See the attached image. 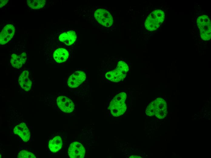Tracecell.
I'll use <instances>...</instances> for the list:
<instances>
[{"instance_id":"cell-14","label":"cell","mask_w":211,"mask_h":158,"mask_svg":"<svg viewBox=\"0 0 211 158\" xmlns=\"http://www.w3.org/2000/svg\"><path fill=\"white\" fill-rule=\"evenodd\" d=\"M62 139L59 136L55 137L49 141V147L52 152L55 153L58 151L62 148Z\"/></svg>"},{"instance_id":"cell-9","label":"cell","mask_w":211,"mask_h":158,"mask_svg":"<svg viewBox=\"0 0 211 158\" xmlns=\"http://www.w3.org/2000/svg\"><path fill=\"white\" fill-rule=\"evenodd\" d=\"M15 33L14 26L10 24L5 26L0 33V43L5 45L13 37Z\"/></svg>"},{"instance_id":"cell-8","label":"cell","mask_w":211,"mask_h":158,"mask_svg":"<svg viewBox=\"0 0 211 158\" xmlns=\"http://www.w3.org/2000/svg\"><path fill=\"white\" fill-rule=\"evenodd\" d=\"M57 103L59 108L64 112H71L74 109L75 105L73 102L65 96H59L57 99Z\"/></svg>"},{"instance_id":"cell-3","label":"cell","mask_w":211,"mask_h":158,"mask_svg":"<svg viewBox=\"0 0 211 158\" xmlns=\"http://www.w3.org/2000/svg\"><path fill=\"white\" fill-rule=\"evenodd\" d=\"M197 24L201 38L205 40H209L211 38V22L208 17L206 15L199 17Z\"/></svg>"},{"instance_id":"cell-10","label":"cell","mask_w":211,"mask_h":158,"mask_svg":"<svg viewBox=\"0 0 211 158\" xmlns=\"http://www.w3.org/2000/svg\"><path fill=\"white\" fill-rule=\"evenodd\" d=\"M15 134L20 136L24 142L28 141L30 138V133L25 124L24 122L16 126L14 129Z\"/></svg>"},{"instance_id":"cell-19","label":"cell","mask_w":211,"mask_h":158,"mask_svg":"<svg viewBox=\"0 0 211 158\" xmlns=\"http://www.w3.org/2000/svg\"><path fill=\"white\" fill-rule=\"evenodd\" d=\"M129 158H141V157L137 155H132L130 156Z\"/></svg>"},{"instance_id":"cell-5","label":"cell","mask_w":211,"mask_h":158,"mask_svg":"<svg viewBox=\"0 0 211 158\" xmlns=\"http://www.w3.org/2000/svg\"><path fill=\"white\" fill-rule=\"evenodd\" d=\"M77 37L76 31L75 29H71L61 33L58 37V40L65 45L70 46L76 42Z\"/></svg>"},{"instance_id":"cell-15","label":"cell","mask_w":211,"mask_h":158,"mask_svg":"<svg viewBox=\"0 0 211 158\" xmlns=\"http://www.w3.org/2000/svg\"><path fill=\"white\" fill-rule=\"evenodd\" d=\"M46 1L45 0H28L27 3L31 8L33 9H38L42 8L45 5Z\"/></svg>"},{"instance_id":"cell-11","label":"cell","mask_w":211,"mask_h":158,"mask_svg":"<svg viewBox=\"0 0 211 158\" xmlns=\"http://www.w3.org/2000/svg\"><path fill=\"white\" fill-rule=\"evenodd\" d=\"M26 58V54L25 52L20 54L13 53L11 55L10 62L13 67L19 69L25 63Z\"/></svg>"},{"instance_id":"cell-16","label":"cell","mask_w":211,"mask_h":158,"mask_svg":"<svg viewBox=\"0 0 211 158\" xmlns=\"http://www.w3.org/2000/svg\"><path fill=\"white\" fill-rule=\"evenodd\" d=\"M18 158H35V156L32 152L26 150H22L18 153Z\"/></svg>"},{"instance_id":"cell-17","label":"cell","mask_w":211,"mask_h":158,"mask_svg":"<svg viewBox=\"0 0 211 158\" xmlns=\"http://www.w3.org/2000/svg\"><path fill=\"white\" fill-rule=\"evenodd\" d=\"M123 73L126 74L129 70V67L127 64L122 61H119L117 67Z\"/></svg>"},{"instance_id":"cell-2","label":"cell","mask_w":211,"mask_h":158,"mask_svg":"<svg viewBox=\"0 0 211 158\" xmlns=\"http://www.w3.org/2000/svg\"><path fill=\"white\" fill-rule=\"evenodd\" d=\"M164 12L160 9L153 11L147 17L145 22L146 28L152 31L157 29L164 19Z\"/></svg>"},{"instance_id":"cell-6","label":"cell","mask_w":211,"mask_h":158,"mask_svg":"<svg viewBox=\"0 0 211 158\" xmlns=\"http://www.w3.org/2000/svg\"><path fill=\"white\" fill-rule=\"evenodd\" d=\"M85 149L80 143L75 142L71 143L69 147L68 153L71 158H82L85 154Z\"/></svg>"},{"instance_id":"cell-12","label":"cell","mask_w":211,"mask_h":158,"mask_svg":"<svg viewBox=\"0 0 211 158\" xmlns=\"http://www.w3.org/2000/svg\"><path fill=\"white\" fill-rule=\"evenodd\" d=\"M18 82L21 87L24 90L28 91L30 90L32 82L29 77L28 71L25 70L21 74L19 77Z\"/></svg>"},{"instance_id":"cell-18","label":"cell","mask_w":211,"mask_h":158,"mask_svg":"<svg viewBox=\"0 0 211 158\" xmlns=\"http://www.w3.org/2000/svg\"><path fill=\"white\" fill-rule=\"evenodd\" d=\"M8 0H0V8H2V7H3V6L5 5L7 3Z\"/></svg>"},{"instance_id":"cell-13","label":"cell","mask_w":211,"mask_h":158,"mask_svg":"<svg viewBox=\"0 0 211 158\" xmlns=\"http://www.w3.org/2000/svg\"><path fill=\"white\" fill-rule=\"evenodd\" d=\"M69 53L68 50L63 48L56 49L53 54V57L55 61L58 63L65 61L68 59Z\"/></svg>"},{"instance_id":"cell-7","label":"cell","mask_w":211,"mask_h":158,"mask_svg":"<svg viewBox=\"0 0 211 158\" xmlns=\"http://www.w3.org/2000/svg\"><path fill=\"white\" fill-rule=\"evenodd\" d=\"M86 78V74L84 71H76L69 78L67 81L68 85L71 88H76L82 83Z\"/></svg>"},{"instance_id":"cell-1","label":"cell","mask_w":211,"mask_h":158,"mask_svg":"<svg viewBox=\"0 0 211 158\" xmlns=\"http://www.w3.org/2000/svg\"><path fill=\"white\" fill-rule=\"evenodd\" d=\"M92 15L82 9V13L92 16V19L94 18L101 25L106 27H109L113 24V20L110 13L107 10L103 9H98L93 11L90 10Z\"/></svg>"},{"instance_id":"cell-4","label":"cell","mask_w":211,"mask_h":158,"mask_svg":"<svg viewBox=\"0 0 211 158\" xmlns=\"http://www.w3.org/2000/svg\"><path fill=\"white\" fill-rule=\"evenodd\" d=\"M154 115L157 117L163 118L167 113V105L165 101L162 98H157L150 103Z\"/></svg>"}]
</instances>
